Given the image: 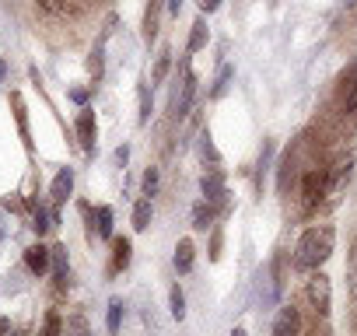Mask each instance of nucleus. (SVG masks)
Here are the masks:
<instances>
[{
	"label": "nucleus",
	"instance_id": "58836bf2",
	"mask_svg": "<svg viewBox=\"0 0 357 336\" xmlns=\"http://www.w3.org/2000/svg\"><path fill=\"white\" fill-rule=\"evenodd\" d=\"M168 11H172V15H178V11H183V0H168Z\"/></svg>",
	"mask_w": 357,
	"mask_h": 336
},
{
	"label": "nucleus",
	"instance_id": "dca6fc26",
	"mask_svg": "<svg viewBox=\"0 0 357 336\" xmlns=\"http://www.w3.org/2000/svg\"><path fill=\"white\" fill-rule=\"evenodd\" d=\"M11 105H15V119H18V130H22V140H25V147L32 151V133H29V116H25V98L15 91L11 95Z\"/></svg>",
	"mask_w": 357,
	"mask_h": 336
},
{
	"label": "nucleus",
	"instance_id": "4468645a",
	"mask_svg": "<svg viewBox=\"0 0 357 336\" xmlns=\"http://www.w3.org/2000/svg\"><path fill=\"white\" fill-rule=\"evenodd\" d=\"M158 22H161V0H151L144 11V43L158 39Z\"/></svg>",
	"mask_w": 357,
	"mask_h": 336
},
{
	"label": "nucleus",
	"instance_id": "9b49d317",
	"mask_svg": "<svg viewBox=\"0 0 357 336\" xmlns=\"http://www.w3.org/2000/svg\"><path fill=\"white\" fill-rule=\"evenodd\" d=\"M130 256H133V245L130 238H112V263H109V273H119L130 266Z\"/></svg>",
	"mask_w": 357,
	"mask_h": 336
},
{
	"label": "nucleus",
	"instance_id": "f3484780",
	"mask_svg": "<svg viewBox=\"0 0 357 336\" xmlns=\"http://www.w3.org/2000/svg\"><path fill=\"white\" fill-rule=\"evenodd\" d=\"M151 217H154V207H151L147 197H140V200L133 204V228H137V231H147V228H151Z\"/></svg>",
	"mask_w": 357,
	"mask_h": 336
},
{
	"label": "nucleus",
	"instance_id": "2f4dec72",
	"mask_svg": "<svg viewBox=\"0 0 357 336\" xmlns=\"http://www.w3.org/2000/svg\"><path fill=\"white\" fill-rule=\"evenodd\" d=\"M4 211H11V214H22V211H25V200H22L18 193H11V197H4Z\"/></svg>",
	"mask_w": 357,
	"mask_h": 336
},
{
	"label": "nucleus",
	"instance_id": "ddd939ff",
	"mask_svg": "<svg viewBox=\"0 0 357 336\" xmlns=\"http://www.w3.org/2000/svg\"><path fill=\"white\" fill-rule=\"evenodd\" d=\"M193 259H197V245L190 238H183V242L175 245V270L178 273H190L193 270Z\"/></svg>",
	"mask_w": 357,
	"mask_h": 336
},
{
	"label": "nucleus",
	"instance_id": "c9c22d12",
	"mask_svg": "<svg viewBox=\"0 0 357 336\" xmlns=\"http://www.w3.org/2000/svg\"><path fill=\"white\" fill-rule=\"evenodd\" d=\"M126 161H130V147L123 144V147L116 151V165H119V168H126Z\"/></svg>",
	"mask_w": 357,
	"mask_h": 336
},
{
	"label": "nucleus",
	"instance_id": "7ed1b4c3",
	"mask_svg": "<svg viewBox=\"0 0 357 336\" xmlns=\"http://www.w3.org/2000/svg\"><path fill=\"white\" fill-rule=\"evenodd\" d=\"M77 140L84 147V154H95V144H98V126H95V112L84 105L77 112Z\"/></svg>",
	"mask_w": 357,
	"mask_h": 336
},
{
	"label": "nucleus",
	"instance_id": "bb28decb",
	"mask_svg": "<svg viewBox=\"0 0 357 336\" xmlns=\"http://www.w3.org/2000/svg\"><path fill=\"white\" fill-rule=\"evenodd\" d=\"M102 46H105V43L98 39V43H95V49H91V56H88V70L95 74V81L102 77Z\"/></svg>",
	"mask_w": 357,
	"mask_h": 336
},
{
	"label": "nucleus",
	"instance_id": "423d86ee",
	"mask_svg": "<svg viewBox=\"0 0 357 336\" xmlns=\"http://www.w3.org/2000/svg\"><path fill=\"white\" fill-rule=\"evenodd\" d=\"M197 95V74L190 70V63H183V91L175 95V116H186Z\"/></svg>",
	"mask_w": 357,
	"mask_h": 336
},
{
	"label": "nucleus",
	"instance_id": "f8f14e48",
	"mask_svg": "<svg viewBox=\"0 0 357 336\" xmlns=\"http://www.w3.org/2000/svg\"><path fill=\"white\" fill-rule=\"evenodd\" d=\"M25 266L36 273V277H43L46 270H50V249L39 242V245H32V249H25Z\"/></svg>",
	"mask_w": 357,
	"mask_h": 336
},
{
	"label": "nucleus",
	"instance_id": "9d476101",
	"mask_svg": "<svg viewBox=\"0 0 357 336\" xmlns=\"http://www.w3.org/2000/svg\"><path fill=\"white\" fill-rule=\"evenodd\" d=\"M50 266H53V277H56V284L63 287V280H67V270H70V259H67V245H63V242L50 245Z\"/></svg>",
	"mask_w": 357,
	"mask_h": 336
},
{
	"label": "nucleus",
	"instance_id": "473e14b6",
	"mask_svg": "<svg viewBox=\"0 0 357 336\" xmlns=\"http://www.w3.org/2000/svg\"><path fill=\"white\" fill-rule=\"evenodd\" d=\"M221 245H225V235L214 231V235H211V259H214V263L221 259Z\"/></svg>",
	"mask_w": 357,
	"mask_h": 336
},
{
	"label": "nucleus",
	"instance_id": "c03bdc74",
	"mask_svg": "<svg viewBox=\"0 0 357 336\" xmlns=\"http://www.w3.org/2000/svg\"><path fill=\"white\" fill-rule=\"evenodd\" d=\"M11 336H29V333H11Z\"/></svg>",
	"mask_w": 357,
	"mask_h": 336
},
{
	"label": "nucleus",
	"instance_id": "ea45409f",
	"mask_svg": "<svg viewBox=\"0 0 357 336\" xmlns=\"http://www.w3.org/2000/svg\"><path fill=\"white\" fill-rule=\"evenodd\" d=\"M4 81H8V63L0 60V84H4Z\"/></svg>",
	"mask_w": 357,
	"mask_h": 336
},
{
	"label": "nucleus",
	"instance_id": "b1692460",
	"mask_svg": "<svg viewBox=\"0 0 357 336\" xmlns=\"http://www.w3.org/2000/svg\"><path fill=\"white\" fill-rule=\"evenodd\" d=\"M343 112H357V77H347L343 84Z\"/></svg>",
	"mask_w": 357,
	"mask_h": 336
},
{
	"label": "nucleus",
	"instance_id": "5701e85b",
	"mask_svg": "<svg viewBox=\"0 0 357 336\" xmlns=\"http://www.w3.org/2000/svg\"><path fill=\"white\" fill-rule=\"evenodd\" d=\"M95 231H98V238H112V207H98L95 211Z\"/></svg>",
	"mask_w": 357,
	"mask_h": 336
},
{
	"label": "nucleus",
	"instance_id": "a878e982",
	"mask_svg": "<svg viewBox=\"0 0 357 336\" xmlns=\"http://www.w3.org/2000/svg\"><path fill=\"white\" fill-rule=\"evenodd\" d=\"M119 322H123V301L112 298V301H109V319H105L109 333H119Z\"/></svg>",
	"mask_w": 357,
	"mask_h": 336
},
{
	"label": "nucleus",
	"instance_id": "6ab92c4d",
	"mask_svg": "<svg viewBox=\"0 0 357 336\" xmlns=\"http://www.w3.org/2000/svg\"><path fill=\"white\" fill-rule=\"evenodd\" d=\"M207 39H211L207 22H204V18H197V22H193V32H190V46H186V49H190V53H200V49L207 46Z\"/></svg>",
	"mask_w": 357,
	"mask_h": 336
},
{
	"label": "nucleus",
	"instance_id": "79ce46f5",
	"mask_svg": "<svg viewBox=\"0 0 357 336\" xmlns=\"http://www.w3.org/2000/svg\"><path fill=\"white\" fill-rule=\"evenodd\" d=\"M4 235H8V228H4V217H0V242H4Z\"/></svg>",
	"mask_w": 357,
	"mask_h": 336
},
{
	"label": "nucleus",
	"instance_id": "37998d69",
	"mask_svg": "<svg viewBox=\"0 0 357 336\" xmlns=\"http://www.w3.org/2000/svg\"><path fill=\"white\" fill-rule=\"evenodd\" d=\"M231 336H249V333H245V329H235V333H231Z\"/></svg>",
	"mask_w": 357,
	"mask_h": 336
},
{
	"label": "nucleus",
	"instance_id": "a211bd4d",
	"mask_svg": "<svg viewBox=\"0 0 357 336\" xmlns=\"http://www.w3.org/2000/svg\"><path fill=\"white\" fill-rule=\"evenodd\" d=\"M32 228H36V235H46L50 228H56L53 224V211H46L39 200H32Z\"/></svg>",
	"mask_w": 357,
	"mask_h": 336
},
{
	"label": "nucleus",
	"instance_id": "f03ea898",
	"mask_svg": "<svg viewBox=\"0 0 357 336\" xmlns=\"http://www.w3.org/2000/svg\"><path fill=\"white\" fill-rule=\"evenodd\" d=\"M305 291H308L312 308H315L319 315H329V308H333V287H329V277H326V273H312Z\"/></svg>",
	"mask_w": 357,
	"mask_h": 336
},
{
	"label": "nucleus",
	"instance_id": "f257e3e1",
	"mask_svg": "<svg viewBox=\"0 0 357 336\" xmlns=\"http://www.w3.org/2000/svg\"><path fill=\"white\" fill-rule=\"evenodd\" d=\"M333 228H308L294 245V270H319L333 256Z\"/></svg>",
	"mask_w": 357,
	"mask_h": 336
},
{
	"label": "nucleus",
	"instance_id": "f704fd0d",
	"mask_svg": "<svg viewBox=\"0 0 357 336\" xmlns=\"http://www.w3.org/2000/svg\"><path fill=\"white\" fill-rule=\"evenodd\" d=\"M70 102H77L84 109L88 105V88H70Z\"/></svg>",
	"mask_w": 357,
	"mask_h": 336
},
{
	"label": "nucleus",
	"instance_id": "e433bc0d",
	"mask_svg": "<svg viewBox=\"0 0 357 336\" xmlns=\"http://www.w3.org/2000/svg\"><path fill=\"white\" fill-rule=\"evenodd\" d=\"M221 8V0H200V11L204 15H211V11H218Z\"/></svg>",
	"mask_w": 357,
	"mask_h": 336
},
{
	"label": "nucleus",
	"instance_id": "cd10ccee",
	"mask_svg": "<svg viewBox=\"0 0 357 336\" xmlns=\"http://www.w3.org/2000/svg\"><path fill=\"white\" fill-rule=\"evenodd\" d=\"M151 109H154V105H151V91H147V84H144V88H140V112H137V123H140V126L151 119Z\"/></svg>",
	"mask_w": 357,
	"mask_h": 336
},
{
	"label": "nucleus",
	"instance_id": "393cba45",
	"mask_svg": "<svg viewBox=\"0 0 357 336\" xmlns=\"http://www.w3.org/2000/svg\"><path fill=\"white\" fill-rule=\"evenodd\" d=\"M200 158H204V161H211V165H218V161H221V154H218V147H214V140H211V133H207V130L200 133Z\"/></svg>",
	"mask_w": 357,
	"mask_h": 336
},
{
	"label": "nucleus",
	"instance_id": "aec40b11",
	"mask_svg": "<svg viewBox=\"0 0 357 336\" xmlns=\"http://www.w3.org/2000/svg\"><path fill=\"white\" fill-rule=\"evenodd\" d=\"M168 312H172V319H178L183 322L186 319V294H183V287H172V294H168Z\"/></svg>",
	"mask_w": 357,
	"mask_h": 336
},
{
	"label": "nucleus",
	"instance_id": "72a5a7b5",
	"mask_svg": "<svg viewBox=\"0 0 357 336\" xmlns=\"http://www.w3.org/2000/svg\"><path fill=\"white\" fill-rule=\"evenodd\" d=\"M287 179H291V154L280 161V183H277V186H280V193L287 190Z\"/></svg>",
	"mask_w": 357,
	"mask_h": 336
},
{
	"label": "nucleus",
	"instance_id": "c85d7f7f",
	"mask_svg": "<svg viewBox=\"0 0 357 336\" xmlns=\"http://www.w3.org/2000/svg\"><path fill=\"white\" fill-rule=\"evenodd\" d=\"M60 333H63V319H60V312H50L46 326H43V336H60Z\"/></svg>",
	"mask_w": 357,
	"mask_h": 336
},
{
	"label": "nucleus",
	"instance_id": "4c0bfd02",
	"mask_svg": "<svg viewBox=\"0 0 357 336\" xmlns=\"http://www.w3.org/2000/svg\"><path fill=\"white\" fill-rule=\"evenodd\" d=\"M0 336H11V322L4 315H0Z\"/></svg>",
	"mask_w": 357,
	"mask_h": 336
},
{
	"label": "nucleus",
	"instance_id": "20e7f679",
	"mask_svg": "<svg viewBox=\"0 0 357 336\" xmlns=\"http://www.w3.org/2000/svg\"><path fill=\"white\" fill-rule=\"evenodd\" d=\"M200 190H204V197H207L211 204L228 207V190H225V172H221V168H211V172L200 179Z\"/></svg>",
	"mask_w": 357,
	"mask_h": 336
},
{
	"label": "nucleus",
	"instance_id": "6e6552de",
	"mask_svg": "<svg viewBox=\"0 0 357 336\" xmlns=\"http://www.w3.org/2000/svg\"><path fill=\"white\" fill-rule=\"evenodd\" d=\"M70 190H74V168H60V172H56V179H53V186H50V197H53V207H60V204H67V197H70Z\"/></svg>",
	"mask_w": 357,
	"mask_h": 336
},
{
	"label": "nucleus",
	"instance_id": "c756f323",
	"mask_svg": "<svg viewBox=\"0 0 357 336\" xmlns=\"http://www.w3.org/2000/svg\"><path fill=\"white\" fill-rule=\"evenodd\" d=\"M158 193V168H147V172H144V197L151 200Z\"/></svg>",
	"mask_w": 357,
	"mask_h": 336
},
{
	"label": "nucleus",
	"instance_id": "1a4fd4ad",
	"mask_svg": "<svg viewBox=\"0 0 357 336\" xmlns=\"http://www.w3.org/2000/svg\"><path fill=\"white\" fill-rule=\"evenodd\" d=\"M350 168H354V161H350V158L333 165V172L326 176V193H329V197H336V193H340V190L350 183Z\"/></svg>",
	"mask_w": 357,
	"mask_h": 336
},
{
	"label": "nucleus",
	"instance_id": "2eb2a0df",
	"mask_svg": "<svg viewBox=\"0 0 357 336\" xmlns=\"http://www.w3.org/2000/svg\"><path fill=\"white\" fill-rule=\"evenodd\" d=\"M214 217H218V211H214L211 200H200V204L193 207V228H197V231H207V228L214 224Z\"/></svg>",
	"mask_w": 357,
	"mask_h": 336
},
{
	"label": "nucleus",
	"instance_id": "412c9836",
	"mask_svg": "<svg viewBox=\"0 0 357 336\" xmlns=\"http://www.w3.org/2000/svg\"><path fill=\"white\" fill-rule=\"evenodd\" d=\"M168 67H172V49L165 46V49L158 53V60H154V74H151V81H154V84H161V81L168 77Z\"/></svg>",
	"mask_w": 357,
	"mask_h": 336
},
{
	"label": "nucleus",
	"instance_id": "39448f33",
	"mask_svg": "<svg viewBox=\"0 0 357 336\" xmlns=\"http://www.w3.org/2000/svg\"><path fill=\"white\" fill-rule=\"evenodd\" d=\"M301 197H305V207H315V204L326 197V172H322V168H312V172L305 176Z\"/></svg>",
	"mask_w": 357,
	"mask_h": 336
},
{
	"label": "nucleus",
	"instance_id": "7c9ffc66",
	"mask_svg": "<svg viewBox=\"0 0 357 336\" xmlns=\"http://www.w3.org/2000/svg\"><path fill=\"white\" fill-rule=\"evenodd\" d=\"M284 291V259L277 256L273 259V294H280Z\"/></svg>",
	"mask_w": 357,
	"mask_h": 336
},
{
	"label": "nucleus",
	"instance_id": "0eeeda50",
	"mask_svg": "<svg viewBox=\"0 0 357 336\" xmlns=\"http://www.w3.org/2000/svg\"><path fill=\"white\" fill-rule=\"evenodd\" d=\"M301 333V315L294 305H284L277 312V322H273V336H298Z\"/></svg>",
	"mask_w": 357,
	"mask_h": 336
},
{
	"label": "nucleus",
	"instance_id": "4be33fe9",
	"mask_svg": "<svg viewBox=\"0 0 357 336\" xmlns=\"http://www.w3.org/2000/svg\"><path fill=\"white\" fill-rule=\"evenodd\" d=\"M231 77H235V67H231V63H225V67L218 70V81H214V88H211V98H221V95L228 91Z\"/></svg>",
	"mask_w": 357,
	"mask_h": 336
},
{
	"label": "nucleus",
	"instance_id": "a19ab883",
	"mask_svg": "<svg viewBox=\"0 0 357 336\" xmlns=\"http://www.w3.org/2000/svg\"><path fill=\"white\" fill-rule=\"evenodd\" d=\"M350 270H357V242H354V252H350Z\"/></svg>",
	"mask_w": 357,
	"mask_h": 336
}]
</instances>
